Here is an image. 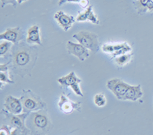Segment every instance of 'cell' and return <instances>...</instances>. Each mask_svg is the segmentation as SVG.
<instances>
[{"label":"cell","mask_w":153,"mask_h":135,"mask_svg":"<svg viewBox=\"0 0 153 135\" xmlns=\"http://www.w3.org/2000/svg\"><path fill=\"white\" fill-rule=\"evenodd\" d=\"M27 123H29L30 131L34 135H46L51 131L52 127L50 117L43 110L30 114Z\"/></svg>","instance_id":"obj_1"},{"label":"cell","mask_w":153,"mask_h":135,"mask_svg":"<svg viewBox=\"0 0 153 135\" xmlns=\"http://www.w3.org/2000/svg\"><path fill=\"white\" fill-rule=\"evenodd\" d=\"M24 112L29 113L31 111H38L44 110L46 108L45 102H44L40 97L31 90L25 91L24 94L20 98Z\"/></svg>","instance_id":"obj_2"},{"label":"cell","mask_w":153,"mask_h":135,"mask_svg":"<svg viewBox=\"0 0 153 135\" xmlns=\"http://www.w3.org/2000/svg\"><path fill=\"white\" fill-rule=\"evenodd\" d=\"M79 44H82L84 47L92 52L97 53L99 50V41L98 36L96 34L88 31H81L73 35Z\"/></svg>","instance_id":"obj_3"},{"label":"cell","mask_w":153,"mask_h":135,"mask_svg":"<svg viewBox=\"0 0 153 135\" xmlns=\"http://www.w3.org/2000/svg\"><path fill=\"white\" fill-rule=\"evenodd\" d=\"M57 82L61 86L71 87L76 95H79L80 97L84 96V94L82 92L81 89L79 86V84L81 83V80L76 76L74 71L71 72L67 76H62L61 78L57 79Z\"/></svg>","instance_id":"obj_4"},{"label":"cell","mask_w":153,"mask_h":135,"mask_svg":"<svg viewBox=\"0 0 153 135\" xmlns=\"http://www.w3.org/2000/svg\"><path fill=\"white\" fill-rule=\"evenodd\" d=\"M131 85L125 83L120 79H112L108 80L106 83V87L119 100H123L125 94L128 91Z\"/></svg>","instance_id":"obj_5"},{"label":"cell","mask_w":153,"mask_h":135,"mask_svg":"<svg viewBox=\"0 0 153 135\" xmlns=\"http://www.w3.org/2000/svg\"><path fill=\"white\" fill-rule=\"evenodd\" d=\"M2 113L8 118V121H9L11 127H12L13 128L20 129L21 131L27 134L31 133L29 129L26 128L25 124V120H26L27 117L28 115V113L25 112L23 114H13L9 113L8 111H4V110H2Z\"/></svg>","instance_id":"obj_6"},{"label":"cell","mask_w":153,"mask_h":135,"mask_svg":"<svg viewBox=\"0 0 153 135\" xmlns=\"http://www.w3.org/2000/svg\"><path fill=\"white\" fill-rule=\"evenodd\" d=\"M67 50H68V54L76 57L82 62H84L90 56L88 49L86 48L80 44L74 43L71 41H68L67 42Z\"/></svg>","instance_id":"obj_7"},{"label":"cell","mask_w":153,"mask_h":135,"mask_svg":"<svg viewBox=\"0 0 153 135\" xmlns=\"http://www.w3.org/2000/svg\"><path fill=\"white\" fill-rule=\"evenodd\" d=\"M57 105L60 110L65 114H71L74 111H80L81 109V102H75L70 100L64 94L60 96Z\"/></svg>","instance_id":"obj_8"},{"label":"cell","mask_w":153,"mask_h":135,"mask_svg":"<svg viewBox=\"0 0 153 135\" xmlns=\"http://www.w3.org/2000/svg\"><path fill=\"white\" fill-rule=\"evenodd\" d=\"M31 62L30 51L25 49H18L13 53V63L16 68H24Z\"/></svg>","instance_id":"obj_9"},{"label":"cell","mask_w":153,"mask_h":135,"mask_svg":"<svg viewBox=\"0 0 153 135\" xmlns=\"http://www.w3.org/2000/svg\"><path fill=\"white\" fill-rule=\"evenodd\" d=\"M103 51L107 54H111L113 55V57H119L120 55L126 54L127 52L130 51L132 49L129 47L127 43L119 44H105L103 45Z\"/></svg>","instance_id":"obj_10"},{"label":"cell","mask_w":153,"mask_h":135,"mask_svg":"<svg viewBox=\"0 0 153 135\" xmlns=\"http://www.w3.org/2000/svg\"><path fill=\"white\" fill-rule=\"evenodd\" d=\"M4 107L8 112L13 114H20L23 110L20 99H17L12 95L5 97Z\"/></svg>","instance_id":"obj_11"},{"label":"cell","mask_w":153,"mask_h":135,"mask_svg":"<svg viewBox=\"0 0 153 135\" xmlns=\"http://www.w3.org/2000/svg\"><path fill=\"white\" fill-rule=\"evenodd\" d=\"M54 18L65 31H68L75 22V19L73 16L66 15L62 11H58L56 12Z\"/></svg>","instance_id":"obj_12"},{"label":"cell","mask_w":153,"mask_h":135,"mask_svg":"<svg viewBox=\"0 0 153 135\" xmlns=\"http://www.w3.org/2000/svg\"><path fill=\"white\" fill-rule=\"evenodd\" d=\"M22 35L21 34L20 28L16 27L5 30V32L0 35V40H5L12 43L17 44L22 38Z\"/></svg>","instance_id":"obj_13"},{"label":"cell","mask_w":153,"mask_h":135,"mask_svg":"<svg viewBox=\"0 0 153 135\" xmlns=\"http://www.w3.org/2000/svg\"><path fill=\"white\" fill-rule=\"evenodd\" d=\"M143 95V92L142 90L141 85L131 86L124 95V97L123 98V100L136 102L138 99H141Z\"/></svg>","instance_id":"obj_14"},{"label":"cell","mask_w":153,"mask_h":135,"mask_svg":"<svg viewBox=\"0 0 153 135\" xmlns=\"http://www.w3.org/2000/svg\"><path fill=\"white\" fill-rule=\"evenodd\" d=\"M26 41L29 44L42 45L40 29H39V27L38 25H33L28 30Z\"/></svg>","instance_id":"obj_15"},{"label":"cell","mask_w":153,"mask_h":135,"mask_svg":"<svg viewBox=\"0 0 153 135\" xmlns=\"http://www.w3.org/2000/svg\"><path fill=\"white\" fill-rule=\"evenodd\" d=\"M77 21H90L92 23L96 24H98L100 23L99 20H98L97 17L94 15V12H93V6L91 5L89 6L84 12L80 13L77 16L76 19Z\"/></svg>","instance_id":"obj_16"},{"label":"cell","mask_w":153,"mask_h":135,"mask_svg":"<svg viewBox=\"0 0 153 135\" xmlns=\"http://www.w3.org/2000/svg\"><path fill=\"white\" fill-rule=\"evenodd\" d=\"M151 0H136L134 2L139 14H143L147 12V5Z\"/></svg>","instance_id":"obj_17"},{"label":"cell","mask_w":153,"mask_h":135,"mask_svg":"<svg viewBox=\"0 0 153 135\" xmlns=\"http://www.w3.org/2000/svg\"><path fill=\"white\" fill-rule=\"evenodd\" d=\"M131 59H132V54H125L116 57L115 61H116V63L118 66H123L126 64L130 62Z\"/></svg>","instance_id":"obj_18"},{"label":"cell","mask_w":153,"mask_h":135,"mask_svg":"<svg viewBox=\"0 0 153 135\" xmlns=\"http://www.w3.org/2000/svg\"><path fill=\"white\" fill-rule=\"evenodd\" d=\"M94 102L98 107H103L106 104V96L103 93L96 94L94 97Z\"/></svg>","instance_id":"obj_19"},{"label":"cell","mask_w":153,"mask_h":135,"mask_svg":"<svg viewBox=\"0 0 153 135\" xmlns=\"http://www.w3.org/2000/svg\"><path fill=\"white\" fill-rule=\"evenodd\" d=\"M12 42L7 41L2 42L1 44H0V55L3 57L9 51V48L12 47Z\"/></svg>","instance_id":"obj_20"},{"label":"cell","mask_w":153,"mask_h":135,"mask_svg":"<svg viewBox=\"0 0 153 135\" xmlns=\"http://www.w3.org/2000/svg\"><path fill=\"white\" fill-rule=\"evenodd\" d=\"M0 76H1V83H2V84L3 83H14V81H12V80L9 78V74L7 73V71H1V73H0Z\"/></svg>","instance_id":"obj_21"},{"label":"cell","mask_w":153,"mask_h":135,"mask_svg":"<svg viewBox=\"0 0 153 135\" xmlns=\"http://www.w3.org/2000/svg\"><path fill=\"white\" fill-rule=\"evenodd\" d=\"M11 128L7 125H2L0 130V135H11Z\"/></svg>","instance_id":"obj_22"},{"label":"cell","mask_w":153,"mask_h":135,"mask_svg":"<svg viewBox=\"0 0 153 135\" xmlns=\"http://www.w3.org/2000/svg\"><path fill=\"white\" fill-rule=\"evenodd\" d=\"M8 4H11L13 6L16 7L18 2L17 0H1V6H2V8H4L5 5H8Z\"/></svg>","instance_id":"obj_23"},{"label":"cell","mask_w":153,"mask_h":135,"mask_svg":"<svg viewBox=\"0 0 153 135\" xmlns=\"http://www.w3.org/2000/svg\"><path fill=\"white\" fill-rule=\"evenodd\" d=\"M68 2H76L80 4L83 8H86L89 4L88 0H68Z\"/></svg>","instance_id":"obj_24"},{"label":"cell","mask_w":153,"mask_h":135,"mask_svg":"<svg viewBox=\"0 0 153 135\" xmlns=\"http://www.w3.org/2000/svg\"><path fill=\"white\" fill-rule=\"evenodd\" d=\"M68 0H60L59 2H58V5H64L65 3L68 2Z\"/></svg>","instance_id":"obj_25"},{"label":"cell","mask_w":153,"mask_h":135,"mask_svg":"<svg viewBox=\"0 0 153 135\" xmlns=\"http://www.w3.org/2000/svg\"><path fill=\"white\" fill-rule=\"evenodd\" d=\"M26 1H28V0H17V2L19 4H22V2H26Z\"/></svg>","instance_id":"obj_26"}]
</instances>
